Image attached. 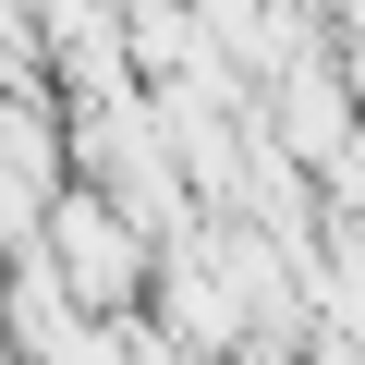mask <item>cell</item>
<instances>
[{
	"label": "cell",
	"instance_id": "obj_1",
	"mask_svg": "<svg viewBox=\"0 0 365 365\" xmlns=\"http://www.w3.org/2000/svg\"><path fill=\"white\" fill-rule=\"evenodd\" d=\"M25 244H37V268L61 280V304H73V317H98V329H110V317H134V304H146V268H158V256L134 244V220H122V207H98V195H86V182H61V195L37 207V232H25Z\"/></svg>",
	"mask_w": 365,
	"mask_h": 365
}]
</instances>
